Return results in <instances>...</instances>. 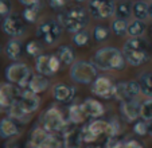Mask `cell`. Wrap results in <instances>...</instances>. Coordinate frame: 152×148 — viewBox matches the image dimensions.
Masks as SVG:
<instances>
[{
    "instance_id": "cell-29",
    "label": "cell",
    "mask_w": 152,
    "mask_h": 148,
    "mask_svg": "<svg viewBox=\"0 0 152 148\" xmlns=\"http://www.w3.org/2000/svg\"><path fill=\"white\" fill-rule=\"evenodd\" d=\"M110 27L105 24H96L92 29V39L96 43H105L110 37Z\"/></svg>"
},
{
    "instance_id": "cell-38",
    "label": "cell",
    "mask_w": 152,
    "mask_h": 148,
    "mask_svg": "<svg viewBox=\"0 0 152 148\" xmlns=\"http://www.w3.org/2000/svg\"><path fill=\"white\" fill-rule=\"evenodd\" d=\"M12 12V1L11 0H0V22L7 18Z\"/></svg>"
},
{
    "instance_id": "cell-28",
    "label": "cell",
    "mask_w": 152,
    "mask_h": 148,
    "mask_svg": "<svg viewBox=\"0 0 152 148\" xmlns=\"http://www.w3.org/2000/svg\"><path fill=\"white\" fill-rule=\"evenodd\" d=\"M132 4L133 1H131V0H118V1H116L115 18L129 20V18L132 16Z\"/></svg>"
},
{
    "instance_id": "cell-20",
    "label": "cell",
    "mask_w": 152,
    "mask_h": 148,
    "mask_svg": "<svg viewBox=\"0 0 152 148\" xmlns=\"http://www.w3.org/2000/svg\"><path fill=\"white\" fill-rule=\"evenodd\" d=\"M82 105V109L85 112L86 117L88 119H100L105 114V106L100 103L96 98H92V97H88L81 103Z\"/></svg>"
},
{
    "instance_id": "cell-13",
    "label": "cell",
    "mask_w": 152,
    "mask_h": 148,
    "mask_svg": "<svg viewBox=\"0 0 152 148\" xmlns=\"http://www.w3.org/2000/svg\"><path fill=\"white\" fill-rule=\"evenodd\" d=\"M61 61L58 59L57 54H40L39 57L35 58V70L37 73L51 77L58 73L61 69Z\"/></svg>"
},
{
    "instance_id": "cell-40",
    "label": "cell",
    "mask_w": 152,
    "mask_h": 148,
    "mask_svg": "<svg viewBox=\"0 0 152 148\" xmlns=\"http://www.w3.org/2000/svg\"><path fill=\"white\" fill-rule=\"evenodd\" d=\"M124 148H147V147L143 141H140V140L128 139L124 141Z\"/></svg>"
},
{
    "instance_id": "cell-7",
    "label": "cell",
    "mask_w": 152,
    "mask_h": 148,
    "mask_svg": "<svg viewBox=\"0 0 152 148\" xmlns=\"http://www.w3.org/2000/svg\"><path fill=\"white\" fill-rule=\"evenodd\" d=\"M32 75V70L27 63L14 61L11 62L4 70V77L7 82L15 85L19 89H26L30 82V78Z\"/></svg>"
},
{
    "instance_id": "cell-45",
    "label": "cell",
    "mask_w": 152,
    "mask_h": 148,
    "mask_svg": "<svg viewBox=\"0 0 152 148\" xmlns=\"http://www.w3.org/2000/svg\"><path fill=\"white\" fill-rule=\"evenodd\" d=\"M72 1L75 4H82V3H85V1H88V0H72Z\"/></svg>"
},
{
    "instance_id": "cell-39",
    "label": "cell",
    "mask_w": 152,
    "mask_h": 148,
    "mask_svg": "<svg viewBox=\"0 0 152 148\" xmlns=\"http://www.w3.org/2000/svg\"><path fill=\"white\" fill-rule=\"evenodd\" d=\"M67 1H69V0H46L47 6H49L51 10H54V11H58V12L62 11V10H65Z\"/></svg>"
},
{
    "instance_id": "cell-12",
    "label": "cell",
    "mask_w": 152,
    "mask_h": 148,
    "mask_svg": "<svg viewBox=\"0 0 152 148\" xmlns=\"http://www.w3.org/2000/svg\"><path fill=\"white\" fill-rule=\"evenodd\" d=\"M108 131V120H100V119H93V121L88 122L82 129H81V137L82 141L86 144L94 143L97 139L105 135Z\"/></svg>"
},
{
    "instance_id": "cell-31",
    "label": "cell",
    "mask_w": 152,
    "mask_h": 148,
    "mask_svg": "<svg viewBox=\"0 0 152 148\" xmlns=\"http://www.w3.org/2000/svg\"><path fill=\"white\" fill-rule=\"evenodd\" d=\"M132 16L135 19L147 20L149 18L148 14V3L144 0H136L132 4Z\"/></svg>"
},
{
    "instance_id": "cell-18",
    "label": "cell",
    "mask_w": 152,
    "mask_h": 148,
    "mask_svg": "<svg viewBox=\"0 0 152 148\" xmlns=\"http://www.w3.org/2000/svg\"><path fill=\"white\" fill-rule=\"evenodd\" d=\"M20 135H22V124L8 116L0 119V139L12 140Z\"/></svg>"
},
{
    "instance_id": "cell-44",
    "label": "cell",
    "mask_w": 152,
    "mask_h": 148,
    "mask_svg": "<svg viewBox=\"0 0 152 148\" xmlns=\"http://www.w3.org/2000/svg\"><path fill=\"white\" fill-rule=\"evenodd\" d=\"M148 14H149V18L152 19V0L151 3H148Z\"/></svg>"
},
{
    "instance_id": "cell-25",
    "label": "cell",
    "mask_w": 152,
    "mask_h": 148,
    "mask_svg": "<svg viewBox=\"0 0 152 148\" xmlns=\"http://www.w3.org/2000/svg\"><path fill=\"white\" fill-rule=\"evenodd\" d=\"M86 119H88V117H86L81 104L75 103L69 106V109H67V120H69V122H72L73 125L83 124Z\"/></svg>"
},
{
    "instance_id": "cell-14",
    "label": "cell",
    "mask_w": 152,
    "mask_h": 148,
    "mask_svg": "<svg viewBox=\"0 0 152 148\" xmlns=\"http://www.w3.org/2000/svg\"><path fill=\"white\" fill-rule=\"evenodd\" d=\"M15 103L18 104V106H19L24 113L32 116L40 106V97H39V94L34 93V92H31L27 88L20 89Z\"/></svg>"
},
{
    "instance_id": "cell-26",
    "label": "cell",
    "mask_w": 152,
    "mask_h": 148,
    "mask_svg": "<svg viewBox=\"0 0 152 148\" xmlns=\"http://www.w3.org/2000/svg\"><path fill=\"white\" fill-rule=\"evenodd\" d=\"M63 148H81L82 137H81V129H69L63 136Z\"/></svg>"
},
{
    "instance_id": "cell-15",
    "label": "cell",
    "mask_w": 152,
    "mask_h": 148,
    "mask_svg": "<svg viewBox=\"0 0 152 148\" xmlns=\"http://www.w3.org/2000/svg\"><path fill=\"white\" fill-rule=\"evenodd\" d=\"M118 111H120L121 120H124L128 124H133L136 120L141 117V101L139 98L120 101Z\"/></svg>"
},
{
    "instance_id": "cell-3",
    "label": "cell",
    "mask_w": 152,
    "mask_h": 148,
    "mask_svg": "<svg viewBox=\"0 0 152 148\" xmlns=\"http://www.w3.org/2000/svg\"><path fill=\"white\" fill-rule=\"evenodd\" d=\"M123 54L131 66H141L151 59V46L144 37L129 38L123 46Z\"/></svg>"
},
{
    "instance_id": "cell-24",
    "label": "cell",
    "mask_w": 152,
    "mask_h": 148,
    "mask_svg": "<svg viewBox=\"0 0 152 148\" xmlns=\"http://www.w3.org/2000/svg\"><path fill=\"white\" fill-rule=\"evenodd\" d=\"M43 7H45V3L32 4V6L24 7L23 11H22V16H23V19L26 20L27 24H34V23L39 22Z\"/></svg>"
},
{
    "instance_id": "cell-33",
    "label": "cell",
    "mask_w": 152,
    "mask_h": 148,
    "mask_svg": "<svg viewBox=\"0 0 152 148\" xmlns=\"http://www.w3.org/2000/svg\"><path fill=\"white\" fill-rule=\"evenodd\" d=\"M72 42L74 43L77 47H85L89 46L92 42V32H89L88 30H81V31L72 34Z\"/></svg>"
},
{
    "instance_id": "cell-41",
    "label": "cell",
    "mask_w": 152,
    "mask_h": 148,
    "mask_svg": "<svg viewBox=\"0 0 152 148\" xmlns=\"http://www.w3.org/2000/svg\"><path fill=\"white\" fill-rule=\"evenodd\" d=\"M20 6L27 7V6H32V4H39V3H45V0H18Z\"/></svg>"
},
{
    "instance_id": "cell-32",
    "label": "cell",
    "mask_w": 152,
    "mask_h": 148,
    "mask_svg": "<svg viewBox=\"0 0 152 148\" xmlns=\"http://www.w3.org/2000/svg\"><path fill=\"white\" fill-rule=\"evenodd\" d=\"M43 50H45V45L40 42L39 39L37 40H30L26 46H24V53L27 54V57L30 58H37L40 54H43Z\"/></svg>"
},
{
    "instance_id": "cell-48",
    "label": "cell",
    "mask_w": 152,
    "mask_h": 148,
    "mask_svg": "<svg viewBox=\"0 0 152 148\" xmlns=\"http://www.w3.org/2000/svg\"><path fill=\"white\" fill-rule=\"evenodd\" d=\"M151 50H152V48H151Z\"/></svg>"
},
{
    "instance_id": "cell-42",
    "label": "cell",
    "mask_w": 152,
    "mask_h": 148,
    "mask_svg": "<svg viewBox=\"0 0 152 148\" xmlns=\"http://www.w3.org/2000/svg\"><path fill=\"white\" fill-rule=\"evenodd\" d=\"M4 148H20V145L18 144L16 141H8L6 145H4Z\"/></svg>"
},
{
    "instance_id": "cell-9",
    "label": "cell",
    "mask_w": 152,
    "mask_h": 148,
    "mask_svg": "<svg viewBox=\"0 0 152 148\" xmlns=\"http://www.w3.org/2000/svg\"><path fill=\"white\" fill-rule=\"evenodd\" d=\"M1 31L10 38H23L27 32V23L22 14L11 12L7 18L1 20Z\"/></svg>"
},
{
    "instance_id": "cell-23",
    "label": "cell",
    "mask_w": 152,
    "mask_h": 148,
    "mask_svg": "<svg viewBox=\"0 0 152 148\" xmlns=\"http://www.w3.org/2000/svg\"><path fill=\"white\" fill-rule=\"evenodd\" d=\"M57 54L58 59L61 61V65L63 66H72L75 62V53L74 48L70 45H61L57 47Z\"/></svg>"
},
{
    "instance_id": "cell-21",
    "label": "cell",
    "mask_w": 152,
    "mask_h": 148,
    "mask_svg": "<svg viewBox=\"0 0 152 148\" xmlns=\"http://www.w3.org/2000/svg\"><path fill=\"white\" fill-rule=\"evenodd\" d=\"M51 86V81L47 75H43V74H32L31 78H30V82L27 85V89H30L31 92L37 94L40 93H45L47 89Z\"/></svg>"
},
{
    "instance_id": "cell-11",
    "label": "cell",
    "mask_w": 152,
    "mask_h": 148,
    "mask_svg": "<svg viewBox=\"0 0 152 148\" xmlns=\"http://www.w3.org/2000/svg\"><path fill=\"white\" fill-rule=\"evenodd\" d=\"M141 94L139 81H120L113 86V98L120 103L126 100H135Z\"/></svg>"
},
{
    "instance_id": "cell-47",
    "label": "cell",
    "mask_w": 152,
    "mask_h": 148,
    "mask_svg": "<svg viewBox=\"0 0 152 148\" xmlns=\"http://www.w3.org/2000/svg\"><path fill=\"white\" fill-rule=\"evenodd\" d=\"M149 34H151V37H152V23H151V26H149Z\"/></svg>"
},
{
    "instance_id": "cell-1",
    "label": "cell",
    "mask_w": 152,
    "mask_h": 148,
    "mask_svg": "<svg viewBox=\"0 0 152 148\" xmlns=\"http://www.w3.org/2000/svg\"><path fill=\"white\" fill-rule=\"evenodd\" d=\"M92 62L98 70L123 71L126 67V59L123 51L113 46H104L92 55Z\"/></svg>"
},
{
    "instance_id": "cell-37",
    "label": "cell",
    "mask_w": 152,
    "mask_h": 148,
    "mask_svg": "<svg viewBox=\"0 0 152 148\" xmlns=\"http://www.w3.org/2000/svg\"><path fill=\"white\" fill-rule=\"evenodd\" d=\"M141 119L151 121L152 120V98L141 101Z\"/></svg>"
},
{
    "instance_id": "cell-17",
    "label": "cell",
    "mask_w": 152,
    "mask_h": 148,
    "mask_svg": "<svg viewBox=\"0 0 152 148\" xmlns=\"http://www.w3.org/2000/svg\"><path fill=\"white\" fill-rule=\"evenodd\" d=\"M77 94V89L75 86L67 85L65 82H58L53 86V97L57 103L62 104V105H69L73 104Z\"/></svg>"
},
{
    "instance_id": "cell-46",
    "label": "cell",
    "mask_w": 152,
    "mask_h": 148,
    "mask_svg": "<svg viewBox=\"0 0 152 148\" xmlns=\"http://www.w3.org/2000/svg\"><path fill=\"white\" fill-rule=\"evenodd\" d=\"M88 148H102V147H100V145H90V147H88Z\"/></svg>"
},
{
    "instance_id": "cell-16",
    "label": "cell",
    "mask_w": 152,
    "mask_h": 148,
    "mask_svg": "<svg viewBox=\"0 0 152 148\" xmlns=\"http://www.w3.org/2000/svg\"><path fill=\"white\" fill-rule=\"evenodd\" d=\"M113 86L115 84L112 80L105 75H98L90 85V92L98 98H104V100H112L113 98Z\"/></svg>"
},
{
    "instance_id": "cell-36",
    "label": "cell",
    "mask_w": 152,
    "mask_h": 148,
    "mask_svg": "<svg viewBox=\"0 0 152 148\" xmlns=\"http://www.w3.org/2000/svg\"><path fill=\"white\" fill-rule=\"evenodd\" d=\"M132 131L136 136H140V137L148 135V121L140 117V119L136 120L132 124Z\"/></svg>"
},
{
    "instance_id": "cell-22",
    "label": "cell",
    "mask_w": 152,
    "mask_h": 148,
    "mask_svg": "<svg viewBox=\"0 0 152 148\" xmlns=\"http://www.w3.org/2000/svg\"><path fill=\"white\" fill-rule=\"evenodd\" d=\"M23 51H24V46L22 43V40L18 39V38H10V40L6 43V47H4L6 57L12 62L19 61Z\"/></svg>"
},
{
    "instance_id": "cell-5",
    "label": "cell",
    "mask_w": 152,
    "mask_h": 148,
    "mask_svg": "<svg viewBox=\"0 0 152 148\" xmlns=\"http://www.w3.org/2000/svg\"><path fill=\"white\" fill-rule=\"evenodd\" d=\"M70 80L77 85H92V82L98 77V69L92 61H75L69 70Z\"/></svg>"
},
{
    "instance_id": "cell-43",
    "label": "cell",
    "mask_w": 152,
    "mask_h": 148,
    "mask_svg": "<svg viewBox=\"0 0 152 148\" xmlns=\"http://www.w3.org/2000/svg\"><path fill=\"white\" fill-rule=\"evenodd\" d=\"M148 135L152 137V120L148 121Z\"/></svg>"
},
{
    "instance_id": "cell-4",
    "label": "cell",
    "mask_w": 152,
    "mask_h": 148,
    "mask_svg": "<svg viewBox=\"0 0 152 148\" xmlns=\"http://www.w3.org/2000/svg\"><path fill=\"white\" fill-rule=\"evenodd\" d=\"M69 120L57 105H50L40 114L39 125L49 133H59L67 128Z\"/></svg>"
},
{
    "instance_id": "cell-27",
    "label": "cell",
    "mask_w": 152,
    "mask_h": 148,
    "mask_svg": "<svg viewBox=\"0 0 152 148\" xmlns=\"http://www.w3.org/2000/svg\"><path fill=\"white\" fill-rule=\"evenodd\" d=\"M147 29H148V26H147L145 20H140L133 18L132 20L128 22V37L129 38L144 37Z\"/></svg>"
},
{
    "instance_id": "cell-8",
    "label": "cell",
    "mask_w": 152,
    "mask_h": 148,
    "mask_svg": "<svg viewBox=\"0 0 152 148\" xmlns=\"http://www.w3.org/2000/svg\"><path fill=\"white\" fill-rule=\"evenodd\" d=\"M26 148H63V143L57 133H49L38 124L30 132Z\"/></svg>"
},
{
    "instance_id": "cell-30",
    "label": "cell",
    "mask_w": 152,
    "mask_h": 148,
    "mask_svg": "<svg viewBox=\"0 0 152 148\" xmlns=\"http://www.w3.org/2000/svg\"><path fill=\"white\" fill-rule=\"evenodd\" d=\"M139 84H140L141 94L147 98H152V71H144L139 75Z\"/></svg>"
},
{
    "instance_id": "cell-35",
    "label": "cell",
    "mask_w": 152,
    "mask_h": 148,
    "mask_svg": "<svg viewBox=\"0 0 152 148\" xmlns=\"http://www.w3.org/2000/svg\"><path fill=\"white\" fill-rule=\"evenodd\" d=\"M123 132V125L118 117H112L108 120V131H106V137H117Z\"/></svg>"
},
{
    "instance_id": "cell-34",
    "label": "cell",
    "mask_w": 152,
    "mask_h": 148,
    "mask_svg": "<svg viewBox=\"0 0 152 148\" xmlns=\"http://www.w3.org/2000/svg\"><path fill=\"white\" fill-rule=\"evenodd\" d=\"M110 30L116 37H125V35H128V20L115 18L110 23Z\"/></svg>"
},
{
    "instance_id": "cell-19",
    "label": "cell",
    "mask_w": 152,
    "mask_h": 148,
    "mask_svg": "<svg viewBox=\"0 0 152 148\" xmlns=\"http://www.w3.org/2000/svg\"><path fill=\"white\" fill-rule=\"evenodd\" d=\"M19 90V88H16L15 85H12L10 82L0 84V111L6 112L16 101Z\"/></svg>"
},
{
    "instance_id": "cell-10",
    "label": "cell",
    "mask_w": 152,
    "mask_h": 148,
    "mask_svg": "<svg viewBox=\"0 0 152 148\" xmlns=\"http://www.w3.org/2000/svg\"><path fill=\"white\" fill-rule=\"evenodd\" d=\"M88 12L96 20H106L115 16L116 0H88Z\"/></svg>"
},
{
    "instance_id": "cell-2",
    "label": "cell",
    "mask_w": 152,
    "mask_h": 148,
    "mask_svg": "<svg viewBox=\"0 0 152 148\" xmlns=\"http://www.w3.org/2000/svg\"><path fill=\"white\" fill-rule=\"evenodd\" d=\"M57 20L61 23V26L66 32L75 34V32L85 30L88 27L89 12H88V8H83L80 4H75V6L58 12Z\"/></svg>"
},
{
    "instance_id": "cell-6",
    "label": "cell",
    "mask_w": 152,
    "mask_h": 148,
    "mask_svg": "<svg viewBox=\"0 0 152 148\" xmlns=\"http://www.w3.org/2000/svg\"><path fill=\"white\" fill-rule=\"evenodd\" d=\"M63 31L65 30L57 19H46L38 23L35 35L45 46H54L61 40Z\"/></svg>"
}]
</instances>
